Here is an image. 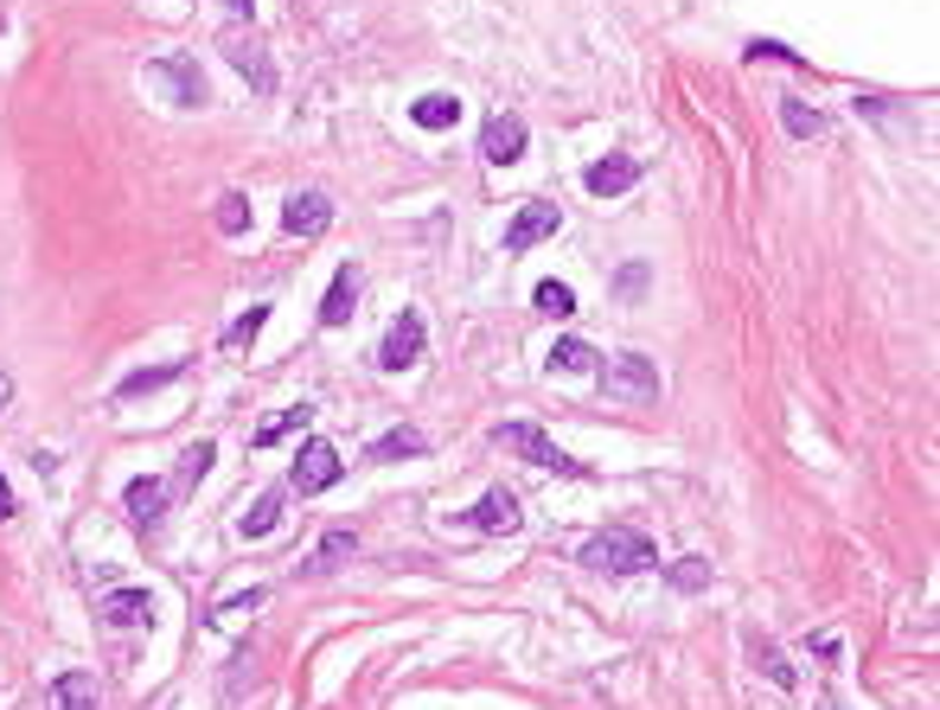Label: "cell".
Returning a JSON list of instances; mask_svg holds the SVG:
<instances>
[{"label":"cell","instance_id":"obj_1","mask_svg":"<svg viewBox=\"0 0 940 710\" xmlns=\"http://www.w3.org/2000/svg\"><path fill=\"white\" fill-rule=\"evenodd\" d=\"M583 563L588 570H608V576H634V570H660V551H653V538L608 525V532H595L583 544Z\"/></svg>","mask_w":940,"mask_h":710},{"label":"cell","instance_id":"obj_2","mask_svg":"<svg viewBox=\"0 0 940 710\" xmlns=\"http://www.w3.org/2000/svg\"><path fill=\"white\" fill-rule=\"evenodd\" d=\"M602 397H608V404H627V410L660 404V365L646 353H621L608 372H602Z\"/></svg>","mask_w":940,"mask_h":710},{"label":"cell","instance_id":"obj_3","mask_svg":"<svg viewBox=\"0 0 940 710\" xmlns=\"http://www.w3.org/2000/svg\"><path fill=\"white\" fill-rule=\"evenodd\" d=\"M493 442H499L506 455L532 461V467H557V474H576V481L588 474L583 461H570V455L557 448V442H551V435L537 430V423H499V430H493Z\"/></svg>","mask_w":940,"mask_h":710},{"label":"cell","instance_id":"obj_4","mask_svg":"<svg viewBox=\"0 0 940 710\" xmlns=\"http://www.w3.org/2000/svg\"><path fill=\"white\" fill-rule=\"evenodd\" d=\"M148 83H154V90H167V102H174V109H205V102H211L199 58H186V51L154 58V65H148Z\"/></svg>","mask_w":940,"mask_h":710},{"label":"cell","instance_id":"obj_5","mask_svg":"<svg viewBox=\"0 0 940 710\" xmlns=\"http://www.w3.org/2000/svg\"><path fill=\"white\" fill-rule=\"evenodd\" d=\"M339 474H346L339 448L314 435V442H301V455H295V467H288V486H295V493H327V486H339Z\"/></svg>","mask_w":940,"mask_h":710},{"label":"cell","instance_id":"obj_6","mask_svg":"<svg viewBox=\"0 0 940 710\" xmlns=\"http://www.w3.org/2000/svg\"><path fill=\"white\" fill-rule=\"evenodd\" d=\"M423 346H429V327H423V314H416V307H404V314L390 321V333H384L378 365H384V372H409V365L423 358Z\"/></svg>","mask_w":940,"mask_h":710},{"label":"cell","instance_id":"obj_7","mask_svg":"<svg viewBox=\"0 0 940 710\" xmlns=\"http://www.w3.org/2000/svg\"><path fill=\"white\" fill-rule=\"evenodd\" d=\"M225 65L237 77H250L256 83V97H269V90H276V65H269V51H263V39H256V32H225Z\"/></svg>","mask_w":940,"mask_h":710},{"label":"cell","instance_id":"obj_8","mask_svg":"<svg viewBox=\"0 0 940 710\" xmlns=\"http://www.w3.org/2000/svg\"><path fill=\"white\" fill-rule=\"evenodd\" d=\"M525 141H532L525 116H512V109L486 116V128H481V154L493 160V167H512V160H525Z\"/></svg>","mask_w":940,"mask_h":710},{"label":"cell","instance_id":"obj_9","mask_svg":"<svg viewBox=\"0 0 940 710\" xmlns=\"http://www.w3.org/2000/svg\"><path fill=\"white\" fill-rule=\"evenodd\" d=\"M461 525H474V532L486 538H506L525 525V512H518V493H506V486H493V493H481V506L461 512Z\"/></svg>","mask_w":940,"mask_h":710},{"label":"cell","instance_id":"obj_10","mask_svg":"<svg viewBox=\"0 0 940 710\" xmlns=\"http://www.w3.org/2000/svg\"><path fill=\"white\" fill-rule=\"evenodd\" d=\"M557 225H563V211H557V205H544V199L518 205V218L506 225V250H512V256H525L532 244H544V237H557Z\"/></svg>","mask_w":940,"mask_h":710},{"label":"cell","instance_id":"obj_11","mask_svg":"<svg viewBox=\"0 0 940 710\" xmlns=\"http://www.w3.org/2000/svg\"><path fill=\"white\" fill-rule=\"evenodd\" d=\"M167 493H174L167 481H154V474H135V481H128V493H122L128 519H135L141 532H160V519H167Z\"/></svg>","mask_w":940,"mask_h":710},{"label":"cell","instance_id":"obj_12","mask_svg":"<svg viewBox=\"0 0 940 710\" xmlns=\"http://www.w3.org/2000/svg\"><path fill=\"white\" fill-rule=\"evenodd\" d=\"M634 179H640V160H634V154H602V160H588L583 186L595 193V199H621Z\"/></svg>","mask_w":940,"mask_h":710},{"label":"cell","instance_id":"obj_13","mask_svg":"<svg viewBox=\"0 0 940 710\" xmlns=\"http://www.w3.org/2000/svg\"><path fill=\"white\" fill-rule=\"evenodd\" d=\"M327 225H333L327 193H295V199L281 205V230H288V237H320Z\"/></svg>","mask_w":940,"mask_h":710},{"label":"cell","instance_id":"obj_14","mask_svg":"<svg viewBox=\"0 0 940 710\" xmlns=\"http://www.w3.org/2000/svg\"><path fill=\"white\" fill-rule=\"evenodd\" d=\"M97 614L109 621V628H148L154 621V595L148 589H109L97 602Z\"/></svg>","mask_w":940,"mask_h":710},{"label":"cell","instance_id":"obj_15","mask_svg":"<svg viewBox=\"0 0 940 710\" xmlns=\"http://www.w3.org/2000/svg\"><path fill=\"white\" fill-rule=\"evenodd\" d=\"M46 710H97V672H58L46 691Z\"/></svg>","mask_w":940,"mask_h":710},{"label":"cell","instance_id":"obj_16","mask_svg":"<svg viewBox=\"0 0 940 710\" xmlns=\"http://www.w3.org/2000/svg\"><path fill=\"white\" fill-rule=\"evenodd\" d=\"M353 307H358V269L346 263V269L333 276L327 302H320V327H346V321H353Z\"/></svg>","mask_w":940,"mask_h":710},{"label":"cell","instance_id":"obj_17","mask_svg":"<svg viewBox=\"0 0 940 710\" xmlns=\"http://www.w3.org/2000/svg\"><path fill=\"white\" fill-rule=\"evenodd\" d=\"M409 122H416V128H455L461 122V97H448V90L416 97V102H409Z\"/></svg>","mask_w":940,"mask_h":710},{"label":"cell","instance_id":"obj_18","mask_svg":"<svg viewBox=\"0 0 940 710\" xmlns=\"http://www.w3.org/2000/svg\"><path fill=\"white\" fill-rule=\"evenodd\" d=\"M423 448H429V442H423L416 430H390V435H378V442L365 448V461H378V467L384 461H416Z\"/></svg>","mask_w":940,"mask_h":710},{"label":"cell","instance_id":"obj_19","mask_svg":"<svg viewBox=\"0 0 940 710\" xmlns=\"http://www.w3.org/2000/svg\"><path fill=\"white\" fill-rule=\"evenodd\" d=\"M774 102H781V122H788L793 141H813V135H825V116H819V109H807L800 97H774Z\"/></svg>","mask_w":940,"mask_h":710},{"label":"cell","instance_id":"obj_20","mask_svg":"<svg viewBox=\"0 0 940 710\" xmlns=\"http://www.w3.org/2000/svg\"><path fill=\"white\" fill-rule=\"evenodd\" d=\"M186 378V358H174V365H154V372H128L122 378V397H148V391H160V384Z\"/></svg>","mask_w":940,"mask_h":710},{"label":"cell","instance_id":"obj_21","mask_svg":"<svg viewBox=\"0 0 940 710\" xmlns=\"http://www.w3.org/2000/svg\"><path fill=\"white\" fill-rule=\"evenodd\" d=\"M211 461H218V442H192V448H186V455H179V493H192V486L205 481V467H211Z\"/></svg>","mask_w":940,"mask_h":710},{"label":"cell","instance_id":"obj_22","mask_svg":"<svg viewBox=\"0 0 940 710\" xmlns=\"http://www.w3.org/2000/svg\"><path fill=\"white\" fill-rule=\"evenodd\" d=\"M276 519H281V486H269V493H263L250 512H244V525H237V532H244V538H263V532H276Z\"/></svg>","mask_w":940,"mask_h":710},{"label":"cell","instance_id":"obj_23","mask_svg":"<svg viewBox=\"0 0 940 710\" xmlns=\"http://www.w3.org/2000/svg\"><path fill=\"white\" fill-rule=\"evenodd\" d=\"M537 314H551V321H570V314H576V288H570V282H537Z\"/></svg>","mask_w":940,"mask_h":710},{"label":"cell","instance_id":"obj_24","mask_svg":"<svg viewBox=\"0 0 940 710\" xmlns=\"http://www.w3.org/2000/svg\"><path fill=\"white\" fill-rule=\"evenodd\" d=\"M307 416H314V410H307V404H295V410H281V416H269V423H263V430H256V435H250V442H256V448H276L281 435H295V430H301V423H307Z\"/></svg>","mask_w":940,"mask_h":710},{"label":"cell","instance_id":"obj_25","mask_svg":"<svg viewBox=\"0 0 940 710\" xmlns=\"http://www.w3.org/2000/svg\"><path fill=\"white\" fill-rule=\"evenodd\" d=\"M211 225L225 230V237H244V230H250V199H244V193H225L218 211H211Z\"/></svg>","mask_w":940,"mask_h":710},{"label":"cell","instance_id":"obj_26","mask_svg":"<svg viewBox=\"0 0 940 710\" xmlns=\"http://www.w3.org/2000/svg\"><path fill=\"white\" fill-rule=\"evenodd\" d=\"M595 346H588V339H557V346H551V365H557V372H595Z\"/></svg>","mask_w":940,"mask_h":710},{"label":"cell","instance_id":"obj_27","mask_svg":"<svg viewBox=\"0 0 940 710\" xmlns=\"http://www.w3.org/2000/svg\"><path fill=\"white\" fill-rule=\"evenodd\" d=\"M358 551V538L353 532H327L320 538V551H314V563H307V570H339V563L353 558Z\"/></svg>","mask_w":940,"mask_h":710},{"label":"cell","instance_id":"obj_28","mask_svg":"<svg viewBox=\"0 0 940 710\" xmlns=\"http://www.w3.org/2000/svg\"><path fill=\"white\" fill-rule=\"evenodd\" d=\"M263 327H269V307H250V314H237V321L225 327V346H250Z\"/></svg>","mask_w":940,"mask_h":710},{"label":"cell","instance_id":"obj_29","mask_svg":"<svg viewBox=\"0 0 940 710\" xmlns=\"http://www.w3.org/2000/svg\"><path fill=\"white\" fill-rule=\"evenodd\" d=\"M665 576H672L679 589H704V583H711V563H704V558H679Z\"/></svg>","mask_w":940,"mask_h":710},{"label":"cell","instance_id":"obj_30","mask_svg":"<svg viewBox=\"0 0 940 710\" xmlns=\"http://www.w3.org/2000/svg\"><path fill=\"white\" fill-rule=\"evenodd\" d=\"M269 602V589H250V595H230V602H218L211 609V621H225V614H250V609H263Z\"/></svg>","mask_w":940,"mask_h":710},{"label":"cell","instance_id":"obj_31","mask_svg":"<svg viewBox=\"0 0 940 710\" xmlns=\"http://www.w3.org/2000/svg\"><path fill=\"white\" fill-rule=\"evenodd\" d=\"M762 672H768V679H774V686H781V691H793V665L781 660V653H774V647H762Z\"/></svg>","mask_w":940,"mask_h":710},{"label":"cell","instance_id":"obj_32","mask_svg":"<svg viewBox=\"0 0 940 710\" xmlns=\"http://www.w3.org/2000/svg\"><path fill=\"white\" fill-rule=\"evenodd\" d=\"M749 58H781V65H800V51H788L781 39H755V46H749Z\"/></svg>","mask_w":940,"mask_h":710},{"label":"cell","instance_id":"obj_33","mask_svg":"<svg viewBox=\"0 0 940 710\" xmlns=\"http://www.w3.org/2000/svg\"><path fill=\"white\" fill-rule=\"evenodd\" d=\"M640 282H646V269H640V263H627V269H621V288H627V295H640Z\"/></svg>","mask_w":940,"mask_h":710},{"label":"cell","instance_id":"obj_34","mask_svg":"<svg viewBox=\"0 0 940 710\" xmlns=\"http://www.w3.org/2000/svg\"><path fill=\"white\" fill-rule=\"evenodd\" d=\"M13 512H20L13 506V486H7V474H0V519H13Z\"/></svg>","mask_w":940,"mask_h":710},{"label":"cell","instance_id":"obj_35","mask_svg":"<svg viewBox=\"0 0 940 710\" xmlns=\"http://www.w3.org/2000/svg\"><path fill=\"white\" fill-rule=\"evenodd\" d=\"M13 404V378H7V372H0V410Z\"/></svg>","mask_w":940,"mask_h":710},{"label":"cell","instance_id":"obj_36","mask_svg":"<svg viewBox=\"0 0 940 710\" xmlns=\"http://www.w3.org/2000/svg\"><path fill=\"white\" fill-rule=\"evenodd\" d=\"M230 13H237V20H250V0H225Z\"/></svg>","mask_w":940,"mask_h":710},{"label":"cell","instance_id":"obj_37","mask_svg":"<svg viewBox=\"0 0 940 710\" xmlns=\"http://www.w3.org/2000/svg\"><path fill=\"white\" fill-rule=\"evenodd\" d=\"M0 26H7V13H0Z\"/></svg>","mask_w":940,"mask_h":710}]
</instances>
